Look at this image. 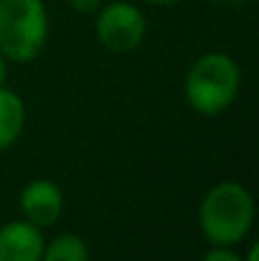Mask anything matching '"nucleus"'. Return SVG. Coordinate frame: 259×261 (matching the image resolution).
Segmentation results:
<instances>
[{"label":"nucleus","instance_id":"1","mask_svg":"<svg viewBox=\"0 0 259 261\" xmlns=\"http://www.w3.org/2000/svg\"><path fill=\"white\" fill-rule=\"evenodd\" d=\"M198 221L206 239L216 246L239 244L254 223V200L239 182L214 185L198 208Z\"/></svg>","mask_w":259,"mask_h":261},{"label":"nucleus","instance_id":"2","mask_svg":"<svg viewBox=\"0 0 259 261\" xmlns=\"http://www.w3.org/2000/svg\"><path fill=\"white\" fill-rule=\"evenodd\" d=\"M49 36V18L41 0H0V54L10 61H33Z\"/></svg>","mask_w":259,"mask_h":261},{"label":"nucleus","instance_id":"3","mask_svg":"<svg viewBox=\"0 0 259 261\" xmlns=\"http://www.w3.org/2000/svg\"><path fill=\"white\" fill-rule=\"evenodd\" d=\"M239 94V69L226 54H206L185 74L188 104L206 117L221 114Z\"/></svg>","mask_w":259,"mask_h":261},{"label":"nucleus","instance_id":"4","mask_svg":"<svg viewBox=\"0 0 259 261\" xmlns=\"http://www.w3.org/2000/svg\"><path fill=\"white\" fill-rule=\"evenodd\" d=\"M97 38L112 54H130L145 38V18L130 3H112L97 18Z\"/></svg>","mask_w":259,"mask_h":261},{"label":"nucleus","instance_id":"5","mask_svg":"<svg viewBox=\"0 0 259 261\" xmlns=\"http://www.w3.org/2000/svg\"><path fill=\"white\" fill-rule=\"evenodd\" d=\"M61 208H64V195L59 185L51 180H31L20 193V211L26 221L38 228L54 226L61 216Z\"/></svg>","mask_w":259,"mask_h":261},{"label":"nucleus","instance_id":"6","mask_svg":"<svg viewBox=\"0 0 259 261\" xmlns=\"http://www.w3.org/2000/svg\"><path fill=\"white\" fill-rule=\"evenodd\" d=\"M43 236L28 221H13L0 228V261H41Z\"/></svg>","mask_w":259,"mask_h":261},{"label":"nucleus","instance_id":"7","mask_svg":"<svg viewBox=\"0 0 259 261\" xmlns=\"http://www.w3.org/2000/svg\"><path fill=\"white\" fill-rule=\"evenodd\" d=\"M23 122H26V107L20 96L10 89L0 87V150L10 147L20 137Z\"/></svg>","mask_w":259,"mask_h":261},{"label":"nucleus","instance_id":"8","mask_svg":"<svg viewBox=\"0 0 259 261\" xmlns=\"http://www.w3.org/2000/svg\"><path fill=\"white\" fill-rule=\"evenodd\" d=\"M41 261H89V249L79 236L61 233L49 246H43Z\"/></svg>","mask_w":259,"mask_h":261},{"label":"nucleus","instance_id":"9","mask_svg":"<svg viewBox=\"0 0 259 261\" xmlns=\"http://www.w3.org/2000/svg\"><path fill=\"white\" fill-rule=\"evenodd\" d=\"M69 5H72V10H77V13H82V15H89V13L99 10L102 0H69Z\"/></svg>","mask_w":259,"mask_h":261},{"label":"nucleus","instance_id":"10","mask_svg":"<svg viewBox=\"0 0 259 261\" xmlns=\"http://www.w3.org/2000/svg\"><path fill=\"white\" fill-rule=\"evenodd\" d=\"M203 261H242L237 254H231V251H226V249H211L206 256H203Z\"/></svg>","mask_w":259,"mask_h":261},{"label":"nucleus","instance_id":"11","mask_svg":"<svg viewBox=\"0 0 259 261\" xmlns=\"http://www.w3.org/2000/svg\"><path fill=\"white\" fill-rule=\"evenodd\" d=\"M5 76H8V66H5V56L0 54V87L5 84Z\"/></svg>","mask_w":259,"mask_h":261},{"label":"nucleus","instance_id":"12","mask_svg":"<svg viewBox=\"0 0 259 261\" xmlns=\"http://www.w3.org/2000/svg\"><path fill=\"white\" fill-rule=\"evenodd\" d=\"M257 256H259V246L254 244V246L249 249V254H247V261H257Z\"/></svg>","mask_w":259,"mask_h":261},{"label":"nucleus","instance_id":"13","mask_svg":"<svg viewBox=\"0 0 259 261\" xmlns=\"http://www.w3.org/2000/svg\"><path fill=\"white\" fill-rule=\"evenodd\" d=\"M148 3H155V5H173V3H180V0H148Z\"/></svg>","mask_w":259,"mask_h":261},{"label":"nucleus","instance_id":"14","mask_svg":"<svg viewBox=\"0 0 259 261\" xmlns=\"http://www.w3.org/2000/svg\"><path fill=\"white\" fill-rule=\"evenodd\" d=\"M224 3H239V0H224Z\"/></svg>","mask_w":259,"mask_h":261}]
</instances>
